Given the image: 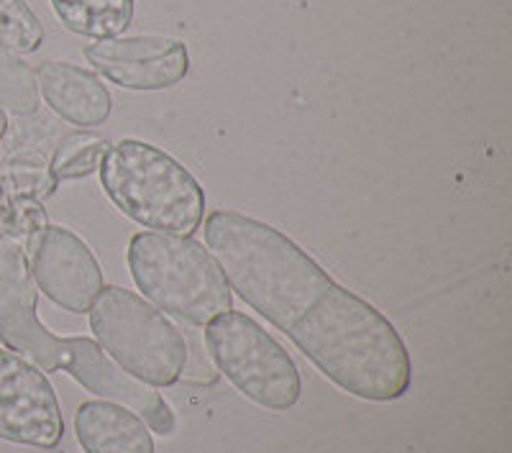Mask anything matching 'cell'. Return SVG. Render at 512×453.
Returning a JSON list of instances; mask_svg holds the SVG:
<instances>
[{"mask_svg":"<svg viewBox=\"0 0 512 453\" xmlns=\"http://www.w3.org/2000/svg\"><path fill=\"white\" fill-rule=\"evenodd\" d=\"M205 244L231 292L280 328L336 387L369 402L408 395L413 359L390 318L338 285L280 228L213 210Z\"/></svg>","mask_w":512,"mask_h":453,"instance_id":"cell-1","label":"cell"},{"mask_svg":"<svg viewBox=\"0 0 512 453\" xmlns=\"http://www.w3.org/2000/svg\"><path fill=\"white\" fill-rule=\"evenodd\" d=\"M29 241L0 223V341L41 372H67L103 400L131 407L159 433H175V413L154 387L139 382L100 349L93 338H59L36 318V290L29 269Z\"/></svg>","mask_w":512,"mask_h":453,"instance_id":"cell-2","label":"cell"},{"mask_svg":"<svg viewBox=\"0 0 512 453\" xmlns=\"http://www.w3.org/2000/svg\"><path fill=\"white\" fill-rule=\"evenodd\" d=\"M98 169L105 195L139 226L177 236H192L203 226V187L159 146L123 139L111 144Z\"/></svg>","mask_w":512,"mask_h":453,"instance_id":"cell-3","label":"cell"},{"mask_svg":"<svg viewBox=\"0 0 512 453\" xmlns=\"http://www.w3.org/2000/svg\"><path fill=\"white\" fill-rule=\"evenodd\" d=\"M128 269L144 297L192 326L233 310V292L216 256L192 236L136 233L128 244Z\"/></svg>","mask_w":512,"mask_h":453,"instance_id":"cell-4","label":"cell"},{"mask_svg":"<svg viewBox=\"0 0 512 453\" xmlns=\"http://www.w3.org/2000/svg\"><path fill=\"white\" fill-rule=\"evenodd\" d=\"M100 349L149 387H169L185 372L187 343L177 326L136 292L108 285L88 310Z\"/></svg>","mask_w":512,"mask_h":453,"instance_id":"cell-5","label":"cell"},{"mask_svg":"<svg viewBox=\"0 0 512 453\" xmlns=\"http://www.w3.org/2000/svg\"><path fill=\"white\" fill-rule=\"evenodd\" d=\"M205 346L218 372L254 405L287 413L303 395L292 356L254 318L236 310L205 323Z\"/></svg>","mask_w":512,"mask_h":453,"instance_id":"cell-6","label":"cell"},{"mask_svg":"<svg viewBox=\"0 0 512 453\" xmlns=\"http://www.w3.org/2000/svg\"><path fill=\"white\" fill-rule=\"evenodd\" d=\"M0 438L34 448H57L64 438L62 407L49 379L8 349H0Z\"/></svg>","mask_w":512,"mask_h":453,"instance_id":"cell-7","label":"cell"},{"mask_svg":"<svg viewBox=\"0 0 512 453\" xmlns=\"http://www.w3.org/2000/svg\"><path fill=\"white\" fill-rule=\"evenodd\" d=\"M95 72L123 90L154 93L180 85L190 72L185 41L167 36H113L85 47Z\"/></svg>","mask_w":512,"mask_h":453,"instance_id":"cell-8","label":"cell"},{"mask_svg":"<svg viewBox=\"0 0 512 453\" xmlns=\"http://www.w3.org/2000/svg\"><path fill=\"white\" fill-rule=\"evenodd\" d=\"M29 269L39 290L75 315H85L103 290V269L70 228L44 226L29 241Z\"/></svg>","mask_w":512,"mask_h":453,"instance_id":"cell-9","label":"cell"},{"mask_svg":"<svg viewBox=\"0 0 512 453\" xmlns=\"http://www.w3.org/2000/svg\"><path fill=\"white\" fill-rule=\"evenodd\" d=\"M36 88L44 103L64 121L95 128L108 121L113 98L95 72L72 62H41L34 70Z\"/></svg>","mask_w":512,"mask_h":453,"instance_id":"cell-10","label":"cell"},{"mask_svg":"<svg viewBox=\"0 0 512 453\" xmlns=\"http://www.w3.org/2000/svg\"><path fill=\"white\" fill-rule=\"evenodd\" d=\"M75 433L85 453H154L144 418L111 400L82 402L75 413Z\"/></svg>","mask_w":512,"mask_h":453,"instance_id":"cell-11","label":"cell"},{"mask_svg":"<svg viewBox=\"0 0 512 453\" xmlns=\"http://www.w3.org/2000/svg\"><path fill=\"white\" fill-rule=\"evenodd\" d=\"M54 16L72 34L113 39L134 21V0H49Z\"/></svg>","mask_w":512,"mask_h":453,"instance_id":"cell-12","label":"cell"},{"mask_svg":"<svg viewBox=\"0 0 512 453\" xmlns=\"http://www.w3.org/2000/svg\"><path fill=\"white\" fill-rule=\"evenodd\" d=\"M111 149V141L98 134H70L54 151L49 172L57 182L90 177Z\"/></svg>","mask_w":512,"mask_h":453,"instance_id":"cell-13","label":"cell"},{"mask_svg":"<svg viewBox=\"0 0 512 453\" xmlns=\"http://www.w3.org/2000/svg\"><path fill=\"white\" fill-rule=\"evenodd\" d=\"M44 41V26L26 0H0V52L31 54Z\"/></svg>","mask_w":512,"mask_h":453,"instance_id":"cell-14","label":"cell"},{"mask_svg":"<svg viewBox=\"0 0 512 453\" xmlns=\"http://www.w3.org/2000/svg\"><path fill=\"white\" fill-rule=\"evenodd\" d=\"M0 108L13 116H34L39 111L34 70L16 54L0 52Z\"/></svg>","mask_w":512,"mask_h":453,"instance_id":"cell-15","label":"cell"},{"mask_svg":"<svg viewBox=\"0 0 512 453\" xmlns=\"http://www.w3.org/2000/svg\"><path fill=\"white\" fill-rule=\"evenodd\" d=\"M57 180L52 177L49 167H44L41 159H16L8 164L6 177L0 180V203L8 200H39L52 195Z\"/></svg>","mask_w":512,"mask_h":453,"instance_id":"cell-16","label":"cell"},{"mask_svg":"<svg viewBox=\"0 0 512 453\" xmlns=\"http://www.w3.org/2000/svg\"><path fill=\"white\" fill-rule=\"evenodd\" d=\"M6 131H8V116H6V111L0 108V141H3Z\"/></svg>","mask_w":512,"mask_h":453,"instance_id":"cell-17","label":"cell"}]
</instances>
